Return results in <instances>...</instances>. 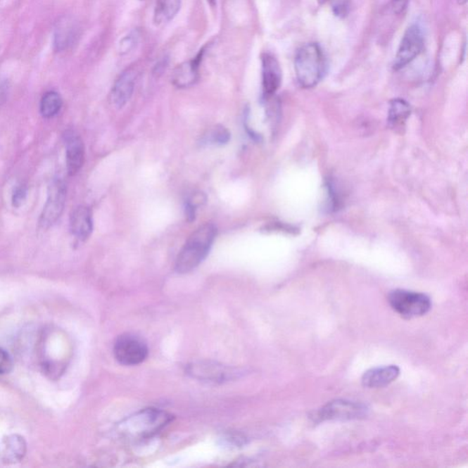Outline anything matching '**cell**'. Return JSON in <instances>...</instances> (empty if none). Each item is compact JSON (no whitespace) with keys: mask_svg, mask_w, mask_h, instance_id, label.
<instances>
[{"mask_svg":"<svg viewBox=\"0 0 468 468\" xmlns=\"http://www.w3.org/2000/svg\"><path fill=\"white\" fill-rule=\"evenodd\" d=\"M217 229L212 223L198 227L186 240L176 261L177 273L186 274L194 270L203 263L215 240Z\"/></svg>","mask_w":468,"mask_h":468,"instance_id":"1","label":"cell"},{"mask_svg":"<svg viewBox=\"0 0 468 468\" xmlns=\"http://www.w3.org/2000/svg\"><path fill=\"white\" fill-rule=\"evenodd\" d=\"M326 67L325 55L317 44H305L296 51L295 71L302 87H316L325 75Z\"/></svg>","mask_w":468,"mask_h":468,"instance_id":"2","label":"cell"},{"mask_svg":"<svg viewBox=\"0 0 468 468\" xmlns=\"http://www.w3.org/2000/svg\"><path fill=\"white\" fill-rule=\"evenodd\" d=\"M388 301L396 313L406 318L424 316L432 308L429 296L407 290L398 289L391 291L388 296Z\"/></svg>","mask_w":468,"mask_h":468,"instance_id":"3","label":"cell"},{"mask_svg":"<svg viewBox=\"0 0 468 468\" xmlns=\"http://www.w3.org/2000/svg\"><path fill=\"white\" fill-rule=\"evenodd\" d=\"M114 354L116 360L122 365L136 366L146 359L148 348L139 336L125 334L115 341Z\"/></svg>","mask_w":468,"mask_h":468,"instance_id":"4","label":"cell"},{"mask_svg":"<svg viewBox=\"0 0 468 468\" xmlns=\"http://www.w3.org/2000/svg\"><path fill=\"white\" fill-rule=\"evenodd\" d=\"M170 421V416L158 410H145L127 421V434L146 437L157 433Z\"/></svg>","mask_w":468,"mask_h":468,"instance_id":"5","label":"cell"},{"mask_svg":"<svg viewBox=\"0 0 468 468\" xmlns=\"http://www.w3.org/2000/svg\"><path fill=\"white\" fill-rule=\"evenodd\" d=\"M65 200V184L61 179H54L49 186L47 201L39 218V226L42 228H50L59 220L63 212Z\"/></svg>","mask_w":468,"mask_h":468,"instance_id":"6","label":"cell"},{"mask_svg":"<svg viewBox=\"0 0 468 468\" xmlns=\"http://www.w3.org/2000/svg\"><path fill=\"white\" fill-rule=\"evenodd\" d=\"M424 44V35L421 27L416 24L410 26L403 37L396 60H394V70L398 71L412 63L423 51Z\"/></svg>","mask_w":468,"mask_h":468,"instance_id":"7","label":"cell"},{"mask_svg":"<svg viewBox=\"0 0 468 468\" xmlns=\"http://www.w3.org/2000/svg\"><path fill=\"white\" fill-rule=\"evenodd\" d=\"M189 374L198 380L209 382H224L240 374L237 369L215 362H197L188 367Z\"/></svg>","mask_w":468,"mask_h":468,"instance_id":"8","label":"cell"},{"mask_svg":"<svg viewBox=\"0 0 468 468\" xmlns=\"http://www.w3.org/2000/svg\"><path fill=\"white\" fill-rule=\"evenodd\" d=\"M367 408L360 403L336 400L329 403L318 412L320 420H350L365 415Z\"/></svg>","mask_w":468,"mask_h":468,"instance_id":"9","label":"cell"},{"mask_svg":"<svg viewBox=\"0 0 468 468\" xmlns=\"http://www.w3.org/2000/svg\"><path fill=\"white\" fill-rule=\"evenodd\" d=\"M66 146L67 170L70 176H75L84 166V145L75 131L68 130L64 134Z\"/></svg>","mask_w":468,"mask_h":468,"instance_id":"10","label":"cell"},{"mask_svg":"<svg viewBox=\"0 0 468 468\" xmlns=\"http://www.w3.org/2000/svg\"><path fill=\"white\" fill-rule=\"evenodd\" d=\"M205 50L200 51L194 59L183 63L177 66L172 73L171 81L176 87L183 89L194 85L198 79V70L203 62Z\"/></svg>","mask_w":468,"mask_h":468,"instance_id":"11","label":"cell"},{"mask_svg":"<svg viewBox=\"0 0 468 468\" xmlns=\"http://www.w3.org/2000/svg\"><path fill=\"white\" fill-rule=\"evenodd\" d=\"M263 89L265 96H273L282 82V72L279 63L272 54L262 55Z\"/></svg>","mask_w":468,"mask_h":468,"instance_id":"12","label":"cell"},{"mask_svg":"<svg viewBox=\"0 0 468 468\" xmlns=\"http://www.w3.org/2000/svg\"><path fill=\"white\" fill-rule=\"evenodd\" d=\"M137 73L136 70L127 69L115 82L112 90V102L118 109L123 108L133 96Z\"/></svg>","mask_w":468,"mask_h":468,"instance_id":"13","label":"cell"},{"mask_svg":"<svg viewBox=\"0 0 468 468\" xmlns=\"http://www.w3.org/2000/svg\"><path fill=\"white\" fill-rule=\"evenodd\" d=\"M71 231L76 239L87 241L93 232V215L88 207L80 206L73 210L70 219Z\"/></svg>","mask_w":468,"mask_h":468,"instance_id":"14","label":"cell"},{"mask_svg":"<svg viewBox=\"0 0 468 468\" xmlns=\"http://www.w3.org/2000/svg\"><path fill=\"white\" fill-rule=\"evenodd\" d=\"M400 369L396 365L378 367L369 369L362 376V385L366 388H382L396 380Z\"/></svg>","mask_w":468,"mask_h":468,"instance_id":"15","label":"cell"},{"mask_svg":"<svg viewBox=\"0 0 468 468\" xmlns=\"http://www.w3.org/2000/svg\"><path fill=\"white\" fill-rule=\"evenodd\" d=\"M3 460L6 463L20 462L26 454V443L23 437L11 436L3 442Z\"/></svg>","mask_w":468,"mask_h":468,"instance_id":"16","label":"cell"},{"mask_svg":"<svg viewBox=\"0 0 468 468\" xmlns=\"http://www.w3.org/2000/svg\"><path fill=\"white\" fill-rule=\"evenodd\" d=\"M182 7V0H158L154 11V23L163 25L177 16Z\"/></svg>","mask_w":468,"mask_h":468,"instance_id":"17","label":"cell"},{"mask_svg":"<svg viewBox=\"0 0 468 468\" xmlns=\"http://www.w3.org/2000/svg\"><path fill=\"white\" fill-rule=\"evenodd\" d=\"M75 27L70 23H61L55 30L53 45L57 51H63L70 47L76 38Z\"/></svg>","mask_w":468,"mask_h":468,"instance_id":"18","label":"cell"},{"mask_svg":"<svg viewBox=\"0 0 468 468\" xmlns=\"http://www.w3.org/2000/svg\"><path fill=\"white\" fill-rule=\"evenodd\" d=\"M63 106V99L60 94L54 91H48L42 98L41 114L45 118H51L61 111Z\"/></svg>","mask_w":468,"mask_h":468,"instance_id":"19","label":"cell"},{"mask_svg":"<svg viewBox=\"0 0 468 468\" xmlns=\"http://www.w3.org/2000/svg\"><path fill=\"white\" fill-rule=\"evenodd\" d=\"M411 108L403 99H394L391 103L389 121L393 125H402L410 115Z\"/></svg>","mask_w":468,"mask_h":468,"instance_id":"20","label":"cell"},{"mask_svg":"<svg viewBox=\"0 0 468 468\" xmlns=\"http://www.w3.org/2000/svg\"><path fill=\"white\" fill-rule=\"evenodd\" d=\"M231 139V134L224 127L217 125L213 130H210L207 136H205V142L213 144V145H224L227 144Z\"/></svg>","mask_w":468,"mask_h":468,"instance_id":"21","label":"cell"},{"mask_svg":"<svg viewBox=\"0 0 468 468\" xmlns=\"http://www.w3.org/2000/svg\"><path fill=\"white\" fill-rule=\"evenodd\" d=\"M137 39H139V37H137V33H131V34L125 37L119 44V53L121 54L130 53V51L136 47Z\"/></svg>","mask_w":468,"mask_h":468,"instance_id":"22","label":"cell"},{"mask_svg":"<svg viewBox=\"0 0 468 468\" xmlns=\"http://www.w3.org/2000/svg\"><path fill=\"white\" fill-rule=\"evenodd\" d=\"M13 362L11 357L5 350L0 348V375L8 374L11 372Z\"/></svg>","mask_w":468,"mask_h":468,"instance_id":"23","label":"cell"},{"mask_svg":"<svg viewBox=\"0 0 468 468\" xmlns=\"http://www.w3.org/2000/svg\"><path fill=\"white\" fill-rule=\"evenodd\" d=\"M27 197L26 186L23 185L18 186L14 189L13 195H12V204L14 207H20L24 203Z\"/></svg>","mask_w":468,"mask_h":468,"instance_id":"24","label":"cell"},{"mask_svg":"<svg viewBox=\"0 0 468 468\" xmlns=\"http://www.w3.org/2000/svg\"><path fill=\"white\" fill-rule=\"evenodd\" d=\"M332 8L336 17L344 18L347 16L350 8L346 0H336Z\"/></svg>","mask_w":468,"mask_h":468,"instance_id":"25","label":"cell"},{"mask_svg":"<svg viewBox=\"0 0 468 468\" xmlns=\"http://www.w3.org/2000/svg\"><path fill=\"white\" fill-rule=\"evenodd\" d=\"M408 4V0H393L391 7H393L394 13L400 14L405 11Z\"/></svg>","mask_w":468,"mask_h":468,"instance_id":"26","label":"cell"},{"mask_svg":"<svg viewBox=\"0 0 468 468\" xmlns=\"http://www.w3.org/2000/svg\"><path fill=\"white\" fill-rule=\"evenodd\" d=\"M217 0H208V2L210 3L212 6H215Z\"/></svg>","mask_w":468,"mask_h":468,"instance_id":"27","label":"cell"},{"mask_svg":"<svg viewBox=\"0 0 468 468\" xmlns=\"http://www.w3.org/2000/svg\"><path fill=\"white\" fill-rule=\"evenodd\" d=\"M320 3H325L327 0H318Z\"/></svg>","mask_w":468,"mask_h":468,"instance_id":"28","label":"cell"}]
</instances>
